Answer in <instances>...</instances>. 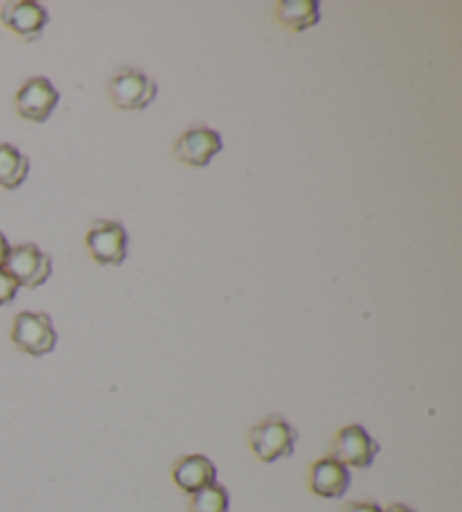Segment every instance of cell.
Returning <instances> with one entry per match:
<instances>
[{"mask_svg":"<svg viewBox=\"0 0 462 512\" xmlns=\"http://www.w3.org/2000/svg\"><path fill=\"white\" fill-rule=\"evenodd\" d=\"M296 440V429L280 416L266 418L248 431V445L262 463H275L280 458L291 456L296 449Z\"/></svg>","mask_w":462,"mask_h":512,"instance_id":"cell-1","label":"cell"},{"mask_svg":"<svg viewBox=\"0 0 462 512\" xmlns=\"http://www.w3.org/2000/svg\"><path fill=\"white\" fill-rule=\"evenodd\" d=\"M158 86L147 75L131 66H122L106 84V95L115 109L142 111L156 100Z\"/></svg>","mask_w":462,"mask_h":512,"instance_id":"cell-2","label":"cell"},{"mask_svg":"<svg viewBox=\"0 0 462 512\" xmlns=\"http://www.w3.org/2000/svg\"><path fill=\"white\" fill-rule=\"evenodd\" d=\"M86 251L95 264H104V267L122 264L129 253L127 231L111 219H97L86 233Z\"/></svg>","mask_w":462,"mask_h":512,"instance_id":"cell-3","label":"cell"},{"mask_svg":"<svg viewBox=\"0 0 462 512\" xmlns=\"http://www.w3.org/2000/svg\"><path fill=\"white\" fill-rule=\"evenodd\" d=\"M12 343L30 357L50 355L57 346V332L48 314L21 312L16 314L12 328Z\"/></svg>","mask_w":462,"mask_h":512,"instance_id":"cell-4","label":"cell"},{"mask_svg":"<svg viewBox=\"0 0 462 512\" xmlns=\"http://www.w3.org/2000/svg\"><path fill=\"white\" fill-rule=\"evenodd\" d=\"M3 269L10 273L19 287L37 289L46 285L52 276V260L37 244H19L10 249Z\"/></svg>","mask_w":462,"mask_h":512,"instance_id":"cell-5","label":"cell"},{"mask_svg":"<svg viewBox=\"0 0 462 512\" xmlns=\"http://www.w3.org/2000/svg\"><path fill=\"white\" fill-rule=\"evenodd\" d=\"M377 454L379 443L361 425L343 427L334 436L330 447V458L345 467H359V470H366V467L375 463Z\"/></svg>","mask_w":462,"mask_h":512,"instance_id":"cell-6","label":"cell"},{"mask_svg":"<svg viewBox=\"0 0 462 512\" xmlns=\"http://www.w3.org/2000/svg\"><path fill=\"white\" fill-rule=\"evenodd\" d=\"M57 104H59L57 88L52 86V82L46 77L28 79V82L21 86V91L16 93V100H14L16 113H19L23 120L34 122V125L46 122L52 116V111L57 109Z\"/></svg>","mask_w":462,"mask_h":512,"instance_id":"cell-7","label":"cell"},{"mask_svg":"<svg viewBox=\"0 0 462 512\" xmlns=\"http://www.w3.org/2000/svg\"><path fill=\"white\" fill-rule=\"evenodd\" d=\"M221 147H224V143H221V136L215 129L197 125L176 140L174 156L176 161L190 167H206L221 152Z\"/></svg>","mask_w":462,"mask_h":512,"instance_id":"cell-8","label":"cell"},{"mask_svg":"<svg viewBox=\"0 0 462 512\" xmlns=\"http://www.w3.org/2000/svg\"><path fill=\"white\" fill-rule=\"evenodd\" d=\"M0 21L7 30L19 34L23 41H37L48 25V12L32 0H14V3L3 5Z\"/></svg>","mask_w":462,"mask_h":512,"instance_id":"cell-9","label":"cell"},{"mask_svg":"<svg viewBox=\"0 0 462 512\" xmlns=\"http://www.w3.org/2000/svg\"><path fill=\"white\" fill-rule=\"evenodd\" d=\"M350 470L334 458L325 456L309 467V490L323 499H341L350 488Z\"/></svg>","mask_w":462,"mask_h":512,"instance_id":"cell-10","label":"cell"},{"mask_svg":"<svg viewBox=\"0 0 462 512\" xmlns=\"http://www.w3.org/2000/svg\"><path fill=\"white\" fill-rule=\"evenodd\" d=\"M172 479L181 492L194 494L208 488L212 483H217V467L208 456H181L172 467Z\"/></svg>","mask_w":462,"mask_h":512,"instance_id":"cell-11","label":"cell"},{"mask_svg":"<svg viewBox=\"0 0 462 512\" xmlns=\"http://www.w3.org/2000/svg\"><path fill=\"white\" fill-rule=\"evenodd\" d=\"M275 19L291 32H305L321 21V5L316 0H280L275 5Z\"/></svg>","mask_w":462,"mask_h":512,"instance_id":"cell-12","label":"cell"},{"mask_svg":"<svg viewBox=\"0 0 462 512\" xmlns=\"http://www.w3.org/2000/svg\"><path fill=\"white\" fill-rule=\"evenodd\" d=\"M30 161L14 145H0V188L16 190L28 179Z\"/></svg>","mask_w":462,"mask_h":512,"instance_id":"cell-13","label":"cell"},{"mask_svg":"<svg viewBox=\"0 0 462 512\" xmlns=\"http://www.w3.org/2000/svg\"><path fill=\"white\" fill-rule=\"evenodd\" d=\"M228 508V490L219 483H212L208 488L190 494V512H228Z\"/></svg>","mask_w":462,"mask_h":512,"instance_id":"cell-14","label":"cell"},{"mask_svg":"<svg viewBox=\"0 0 462 512\" xmlns=\"http://www.w3.org/2000/svg\"><path fill=\"white\" fill-rule=\"evenodd\" d=\"M16 294H19V285H16V280L5 269H0V305L12 303Z\"/></svg>","mask_w":462,"mask_h":512,"instance_id":"cell-15","label":"cell"},{"mask_svg":"<svg viewBox=\"0 0 462 512\" xmlns=\"http://www.w3.org/2000/svg\"><path fill=\"white\" fill-rule=\"evenodd\" d=\"M343 512H381V508L372 501H354V503H348V506L343 508Z\"/></svg>","mask_w":462,"mask_h":512,"instance_id":"cell-16","label":"cell"},{"mask_svg":"<svg viewBox=\"0 0 462 512\" xmlns=\"http://www.w3.org/2000/svg\"><path fill=\"white\" fill-rule=\"evenodd\" d=\"M10 242H7V237L0 233V269H3V264H5V260H7V255H10Z\"/></svg>","mask_w":462,"mask_h":512,"instance_id":"cell-17","label":"cell"},{"mask_svg":"<svg viewBox=\"0 0 462 512\" xmlns=\"http://www.w3.org/2000/svg\"><path fill=\"white\" fill-rule=\"evenodd\" d=\"M381 512H415V510L408 508V506H402V503H393V506H388L386 510H381Z\"/></svg>","mask_w":462,"mask_h":512,"instance_id":"cell-18","label":"cell"}]
</instances>
